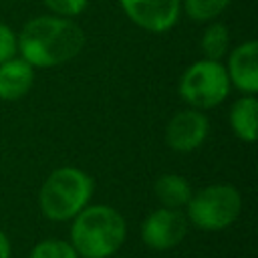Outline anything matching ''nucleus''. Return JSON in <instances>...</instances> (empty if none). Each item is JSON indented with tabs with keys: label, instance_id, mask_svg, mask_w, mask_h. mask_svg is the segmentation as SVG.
Instances as JSON below:
<instances>
[{
	"label": "nucleus",
	"instance_id": "nucleus-1",
	"mask_svg": "<svg viewBox=\"0 0 258 258\" xmlns=\"http://www.w3.org/2000/svg\"><path fill=\"white\" fill-rule=\"evenodd\" d=\"M16 44L32 69H50L73 60L83 50L85 32L73 18L36 16L22 26Z\"/></svg>",
	"mask_w": 258,
	"mask_h": 258
},
{
	"label": "nucleus",
	"instance_id": "nucleus-2",
	"mask_svg": "<svg viewBox=\"0 0 258 258\" xmlns=\"http://www.w3.org/2000/svg\"><path fill=\"white\" fill-rule=\"evenodd\" d=\"M125 238V218L107 204L85 206L71 224V246L79 258H111Z\"/></svg>",
	"mask_w": 258,
	"mask_h": 258
},
{
	"label": "nucleus",
	"instance_id": "nucleus-3",
	"mask_svg": "<svg viewBox=\"0 0 258 258\" xmlns=\"http://www.w3.org/2000/svg\"><path fill=\"white\" fill-rule=\"evenodd\" d=\"M95 181L79 167H58L42 183L38 206L44 218L52 222L73 220L93 198Z\"/></svg>",
	"mask_w": 258,
	"mask_h": 258
},
{
	"label": "nucleus",
	"instance_id": "nucleus-4",
	"mask_svg": "<svg viewBox=\"0 0 258 258\" xmlns=\"http://www.w3.org/2000/svg\"><path fill=\"white\" fill-rule=\"evenodd\" d=\"M242 212V196L230 183H214L191 194L185 218L200 230L220 232L232 226Z\"/></svg>",
	"mask_w": 258,
	"mask_h": 258
},
{
	"label": "nucleus",
	"instance_id": "nucleus-5",
	"mask_svg": "<svg viewBox=\"0 0 258 258\" xmlns=\"http://www.w3.org/2000/svg\"><path fill=\"white\" fill-rule=\"evenodd\" d=\"M230 79L226 67L220 60L202 58L185 69L179 81L181 99L198 111L212 109L220 105L230 95Z\"/></svg>",
	"mask_w": 258,
	"mask_h": 258
},
{
	"label": "nucleus",
	"instance_id": "nucleus-6",
	"mask_svg": "<svg viewBox=\"0 0 258 258\" xmlns=\"http://www.w3.org/2000/svg\"><path fill=\"white\" fill-rule=\"evenodd\" d=\"M187 218L181 210L157 208L141 222V240L155 252H165L183 242L187 234Z\"/></svg>",
	"mask_w": 258,
	"mask_h": 258
},
{
	"label": "nucleus",
	"instance_id": "nucleus-7",
	"mask_svg": "<svg viewBox=\"0 0 258 258\" xmlns=\"http://www.w3.org/2000/svg\"><path fill=\"white\" fill-rule=\"evenodd\" d=\"M123 12L139 28L149 32H167L177 24L181 0H119Z\"/></svg>",
	"mask_w": 258,
	"mask_h": 258
},
{
	"label": "nucleus",
	"instance_id": "nucleus-8",
	"mask_svg": "<svg viewBox=\"0 0 258 258\" xmlns=\"http://www.w3.org/2000/svg\"><path fill=\"white\" fill-rule=\"evenodd\" d=\"M208 131H210L208 117L202 111L189 107V109L177 111L169 119L165 127V143L173 151L189 153L206 141Z\"/></svg>",
	"mask_w": 258,
	"mask_h": 258
},
{
	"label": "nucleus",
	"instance_id": "nucleus-9",
	"mask_svg": "<svg viewBox=\"0 0 258 258\" xmlns=\"http://www.w3.org/2000/svg\"><path fill=\"white\" fill-rule=\"evenodd\" d=\"M228 79L238 91L256 95L258 91V42L246 40L228 52Z\"/></svg>",
	"mask_w": 258,
	"mask_h": 258
},
{
	"label": "nucleus",
	"instance_id": "nucleus-10",
	"mask_svg": "<svg viewBox=\"0 0 258 258\" xmlns=\"http://www.w3.org/2000/svg\"><path fill=\"white\" fill-rule=\"evenodd\" d=\"M34 83V69L20 56L0 62V101L22 99Z\"/></svg>",
	"mask_w": 258,
	"mask_h": 258
},
{
	"label": "nucleus",
	"instance_id": "nucleus-11",
	"mask_svg": "<svg viewBox=\"0 0 258 258\" xmlns=\"http://www.w3.org/2000/svg\"><path fill=\"white\" fill-rule=\"evenodd\" d=\"M153 194L157 198V202L161 204V208H171V210H181L187 206L194 189L189 185V181L183 175L177 173H163L155 179L153 185Z\"/></svg>",
	"mask_w": 258,
	"mask_h": 258
},
{
	"label": "nucleus",
	"instance_id": "nucleus-12",
	"mask_svg": "<svg viewBox=\"0 0 258 258\" xmlns=\"http://www.w3.org/2000/svg\"><path fill=\"white\" fill-rule=\"evenodd\" d=\"M256 115H258V101L254 95H246L234 101L230 107V127L234 135L246 143L256 141Z\"/></svg>",
	"mask_w": 258,
	"mask_h": 258
},
{
	"label": "nucleus",
	"instance_id": "nucleus-13",
	"mask_svg": "<svg viewBox=\"0 0 258 258\" xmlns=\"http://www.w3.org/2000/svg\"><path fill=\"white\" fill-rule=\"evenodd\" d=\"M200 48L204 58L208 60H222L230 52V32L228 26L222 22H212L202 34Z\"/></svg>",
	"mask_w": 258,
	"mask_h": 258
},
{
	"label": "nucleus",
	"instance_id": "nucleus-14",
	"mask_svg": "<svg viewBox=\"0 0 258 258\" xmlns=\"http://www.w3.org/2000/svg\"><path fill=\"white\" fill-rule=\"evenodd\" d=\"M230 0H181L185 14L198 22H210L228 8Z\"/></svg>",
	"mask_w": 258,
	"mask_h": 258
},
{
	"label": "nucleus",
	"instance_id": "nucleus-15",
	"mask_svg": "<svg viewBox=\"0 0 258 258\" xmlns=\"http://www.w3.org/2000/svg\"><path fill=\"white\" fill-rule=\"evenodd\" d=\"M28 258H79L71 242L58 240V238H48L40 240L32 250Z\"/></svg>",
	"mask_w": 258,
	"mask_h": 258
},
{
	"label": "nucleus",
	"instance_id": "nucleus-16",
	"mask_svg": "<svg viewBox=\"0 0 258 258\" xmlns=\"http://www.w3.org/2000/svg\"><path fill=\"white\" fill-rule=\"evenodd\" d=\"M42 2L50 12H54V16H64V18L79 16L89 4V0H42Z\"/></svg>",
	"mask_w": 258,
	"mask_h": 258
},
{
	"label": "nucleus",
	"instance_id": "nucleus-17",
	"mask_svg": "<svg viewBox=\"0 0 258 258\" xmlns=\"http://www.w3.org/2000/svg\"><path fill=\"white\" fill-rule=\"evenodd\" d=\"M16 50H18V44H16V34L14 30L0 22V62L16 56Z\"/></svg>",
	"mask_w": 258,
	"mask_h": 258
},
{
	"label": "nucleus",
	"instance_id": "nucleus-18",
	"mask_svg": "<svg viewBox=\"0 0 258 258\" xmlns=\"http://www.w3.org/2000/svg\"><path fill=\"white\" fill-rule=\"evenodd\" d=\"M10 256H12L10 240H8V236L0 230V258H10Z\"/></svg>",
	"mask_w": 258,
	"mask_h": 258
}]
</instances>
